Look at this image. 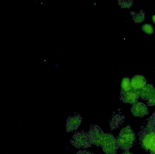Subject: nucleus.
<instances>
[{"label":"nucleus","instance_id":"1","mask_svg":"<svg viewBox=\"0 0 155 154\" xmlns=\"http://www.w3.org/2000/svg\"><path fill=\"white\" fill-rule=\"evenodd\" d=\"M138 136L142 149L150 154H155V133L144 126Z\"/></svg>","mask_w":155,"mask_h":154},{"label":"nucleus","instance_id":"2","mask_svg":"<svg viewBox=\"0 0 155 154\" xmlns=\"http://www.w3.org/2000/svg\"><path fill=\"white\" fill-rule=\"evenodd\" d=\"M135 139L133 130L129 126H127L122 129L116 139L118 147L125 152L128 151L134 144Z\"/></svg>","mask_w":155,"mask_h":154},{"label":"nucleus","instance_id":"3","mask_svg":"<svg viewBox=\"0 0 155 154\" xmlns=\"http://www.w3.org/2000/svg\"><path fill=\"white\" fill-rule=\"evenodd\" d=\"M88 134L92 146L103 147L106 139V133H104L100 127L92 124Z\"/></svg>","mask_w":155,"mask_h":154},{"label":"nucleus","instance_id":"4","mask_svg":"<svg viewBox=\"0 0 155 154\" xmlns=\"http://www.w3.org/2000/svg\"><path fill=\"white\" fill-rule=\"evenodd\" d=\"M71 144L78 149H85L92 146L88 132H79L74 136L71 142Z\"/></svg>","mask_w":155,"mask_h":154},{"label":"nucleus","instance_id":"5","mask_svg":"<svg viewBox=\"0 0 155 154\" xmlns=\"http://www.w3.org/2000/svg\"><path fill=\"white\" fill-rule=\"evenodd\" d=\"M139 91L140 98L146 100L148 106H155V88L152 85L147 84Z\"/></svg>","mask_w":155,"mask_h":154},{"label":"nucleus","instance_id":"6","mask_svg":"<svg viewBox=\"0 0 155 154\" xmlns=\"http://www.w3.org/2000/svg\"><path fill=\"white\" fill-rule=\"evenodd\" d=\"M106 154H116L118 149L117 140L111 133H106L104 144L102 147Z\"/></svg>","mask_w":155,"mask_h":154},{"label":"nucleus","instance_id":"7","mask_svg":"<svg viewBox=\"0 0 155 154\" xmlns=\"http://www.w3.org/2000/svg\"><path fill=\"white\" fill-rule=\"evenodd\" d=\"M140 98V91L133 89H131L127 92L120 95V99L124 102L134 104L138 102Z\"/></svg>","mask_w":155,"mask_h":154},{"label":"nucleus","instance_id":"8","mask_svg":"<svg viewBox=\"0 0 155 154\" xmlns=\"http://www.w3.org/2000/svg\"><path fill=\"white\" fill-rule=\"evenodd\" d=\"M131 111L134 116L138 117H143L148 114L149 112L146 105L139 102L133 105Z\"/></svg>","mask_w":155,"mask_h":154},{"label":"nucleus","instance_id":"9","mask_svg":"<svg viewBox=\"0 0 155 154\" xmlns=\"http://www.w3.org/2000/svg\"><path fill=\"white\" fill-rule=\"evenodd\" d=\"M82 120V117L79 114L69 117L66 123L67 131L71 132L75 131L80 126Z\"/></svg>","mask_w":155,"mask_h":154},{"label":"nucleus","instance_id":"10","mask_svg":"<svg viewBox=\"0 0 155 154\" xmlns=\"http://www.w3.org/2000/svg\"><path fill=\"white\" fill-rule=\"evenodd\" d=\"M147 81L145 77L140 75H136L130 79L131 88L136 90H140L147 85Z\"/></svg>","mask_w":155,"mask_h":154},{"label":"nucleus","instance_id":"11","mask_svg":"<svg viewBox=\"0 0 155 154\" xmlns=\"http://www.w3.org/2000/svg\"><path fill=\"white\" fill-rule=\"evenodd\" d=\"M133 17V20L136 23H140L143 21L145 19V13L143 11L140 10L136 13L134 11H132L130 13Z\"/></svg>","mask_w":155,"mask_h":154},{"label":"nucleus","instance_id":"12","mask_svg":"<svg viewBox=\"0 0 155 154\" xmlns=\"http://www.w3.org/2000/svg\"><path fill=\"white\" fill-rule=\"evenodd\" d=\"M121 88L120 95L132 89L130 86V79L127 77L123 78L121 82Z\"/></svg>","mask_w":155,"mask_h":154},{"label":"nucleus","instance_id":"13","mask_svg":"<svg viewBox=\"0 0 155 154\" xmlns=\"http://www.w3.org/2000/svg\"><path fill=\"white\" fill-rule=\"evenodd\" d=\"M144 126L155 133V112L147 119Z\"/></svg>","mask_w":155,"mask_h":154},{"label":"nucleus","instance_id":"14","mask_svg":"<svg viewBox=\"0 0 155 154\" xmlns=\"http://www.w3.org/2000/svg\"><path fill=\"white\" fill-rule=\"evenodd\" d=\"M118 3L123 9H129L133 7V2L132 1H118Z\"/></svg>","mask_w":155,"mask_h":154},{"label":"nucleus","instance_id":"15","mask_svg":"<svg viewBox=\"0 0 155 154\" xmlns=\"http://www.w3.org/2000/svg\"><path fill=\"white\" fill-rule=\"evenodd\" d=\"M142 29L145 33L149 35H152L154 33L153 26L150 24H145L143 25Z\"/></svg>","mask_w":155,"mask_h":154},{"label":"nucleus","instance_id":"16","mask_svg":"<svg viewBox=\"0 0 155 154\" xmlns=\"http://www.w3.org/2000/svg\"><path fill=\"white\" fill-rule=\"evenodd\" d=\"M76 154H94L92 152L86 151H81L77 152Z\"/></svg>","mask_w":155,"mask_h":154},{"label":"nucleus","instance_id":"17","mask_svg":"<svg viewBox=\"0 0 155 154\" xmlns=\"http://www.w3.org/2000/svg\"><path fill=\"white\" fill-rule=\"evenodd\" d=\"M123 154H133L132 153L130 152L129 151H126Z\"/></svg>","mask_w":155,"mask_h":154},{"label":"nucleus","instance_id":"18","mask_svg":"<svg viewBox=\"0 0 155 154\" xmlns=\"http://www.w3.org/2000/svg\"><path fill=\"white\" fill-rule=\"evenodd\" d=\"M152 20L153 22L155 24V15L152 16Z\"/></svg>","mask_w":155,"mask_h":154}]
</instances>
